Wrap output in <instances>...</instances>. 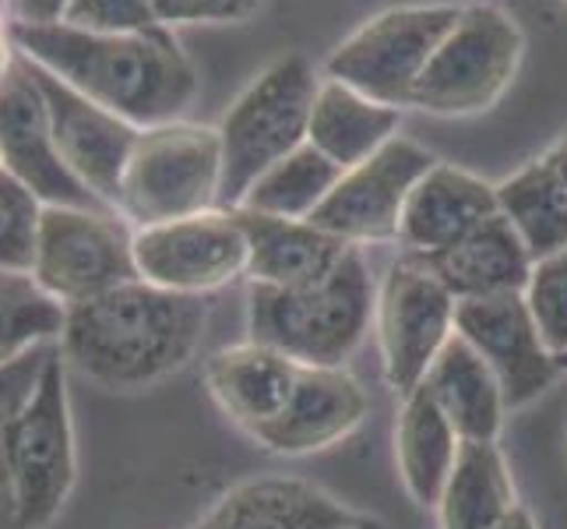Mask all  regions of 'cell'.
Returning a JSON list of instances; mask_svg holds the SVG:
<instances>
[{
  "label": "cell",
  "instance_id": "7402d4cb",
  "mask_svg": "<svg viewBox=\"0 0 567 529\" xmlns=\"http://www.w3.org/2000/svg\"><path fill=\"white\" fill-rule=\"evenodd\" d=\"M423 388L437 409L458 430L462 441H494L504 417V391L480 353L458 332L444 343L437 360L430 364Z\"/></svg>",
  "mask_w": 567,
  "mask_h": 529
},
{
  "label": "cell",
  "instance_id": "83f0119b",
  "mask_svg": "<svg viewBox=\"0 0 567 529\" xmlns=\"http://www.w3.org/2000/svg\"><path fill=\"white\" fill-rule=\"evenodd\" d=\"M68 307L56 304L29 272H0V367L53 346Z\"/></svg>",
  "mask_w": 567,
  "mask_h": 529
},
{
  "label": "cell",
  "instance_id": "52a82bcc",
  "mask_svg": "<svg viewBox=\"0 0 567 529\" xmlns=\"http://www.w3.org/2000/svg\"><path fill=\"white\" fill-rule=\"evenodd\" d=\"M525 39L518 22L494 4L462 8L458 22L441 39L409 106L434 116H468L491 110L515 82Z\"/></svg>",
  "mask_w": 567,
  "mask_h": 529
},
{
  "label": "cell",
  "instance_id": "8d00e7d4",
  "mask_svg": "<svg viewBox=\"0 0 567 529\" xmlns=\"http://www.w3.org/2000/svg\"><path fill=\"white\" fill-rule=\"evenodd\" d=\"M546 160H550V163L557 166V173L564 176V184H567V134H564V139H560L550 152H546Z\"/></svg>",
  "mask_w": 567,
  "mask_h": 529
},
{
  "label": "cell",
  "instance_id": "1f68e13d",
  "mask_svg": "<svg viewBox=\"0 0 567 529\" xmlns=\"http://www.w3.org/2000/svg\"><path fill=\"white\" fill-rule=\"evenodd\" d=\"M64 22L92 32H138L159 26L152 0H71Z\"/></svg>",
  "mask_w": 567,
  "mask_h": 529
},
{
  "label": "cell",
  "instance_id": "6da1fadb",
  "mask_svg": "<svg viewBox=\"0 0 567 529\" xmlns=\"http://www.w3.org/2000/svg\"><path fill=\"white\" fill-rule=\"evenodd\" d=\"M29 64L61 78L85 100L138 131L184 121L198 100V71L166 26L138 32H92L68 22L14 26Z\"/></svg>",
  "mask_w": 567,
  "mask_h": 529
},
{
  "label": "cell",
  "instance_id": "d6a6232c",
  "mask_svg": "<svg viewBox=\"0 0 567 529\" xmlns=\"http://www.w3.org/2000/svg\"><path fill=\"white\" fill-rule=\"evenodd\" d=\"M261 8V0H152L155 22L181 26H240Z\"/></svg>",
  "mask_w": 567,
  "mask_h": 529
},
{
  "label": "cell",
  "instance_id": "9a60e30c",
  "mask_svg": "<svg viewBox=\"0 0 567 529\" xmlns=\"http://www.w3.org/2000/svg\"><path fill=\"white\" fill-rule=\"evenodd\" d=\"M32 71H35L39 89H43L53 139L64 155L68 170L106 208L116 212V199H121V181H124V170L131 160V149L138 142V128L121 121V116L103 106H95L82 92L64 85L61 78L39 71L35 64H32Z\"/></svg>",
  "mask_w": 567,
  "mask_h": 529
},
{
  "label": "cell",
  "instance_id": "8992f818",
  "mask_svg": "<svg viewBox=\"0 0 567 529\" xmlns=\"http://www.w3.org/2000/svg\"><path fill=\"white\" fill-rule=\"evenodd\" d=\"M223 194L219 128L169 121L138 131L121 181L116 212L142 226L187 220L215 208Z\"/></svg>",
  "mask_w": 567,
  "mask_h": 529
},
{
  "label": "cell",
  "instance_id": "2e32d148",
  "mask_svg": "<svg viewBox=\"0 0 567 529\" xmlns=\"http://www.w3.org/2000/svg\"><path fill=\"white\" fill-rule=\"evenodd\" d=\"M367 417V391L342 367L303 364L297 388L258 445L279 456H310L349 438Z\"/></svg>",
  "mask_w": 567,
  "mask_h": 529
},
{
  "label": "cell",
  "instance_id": "484cf974",
  "mask_svg": "<svg viewBox=\"0 0 567 529\" xmlns=\"http://www.w3.org/2000/svg\"><path fill=\"white\" fill-rule=\"evenodd\" d=\"M497 208L518 230L533 262L567 247V184L546 155L497 187Z\"/></svg>",
  "mask_w": 567,
  "mask_h": 529
},
{
  "label": "cell",
  "instance_id": "7a4b0ae2",
  "mask_svg": "<svg viewBox=\"0 0 567 529\" xmlns=\"http://www.w3.org/2000/svg\"><path fill=\"white\" fill-rule=\"evenodd\" d=\"M202 297L131 279L95 301L68 307L56 349L92 385L134 391L159 385L190 364L205 339Z\"/></svg>",
  "mask_w": 567,
  "mask_h": 529
},
{
  "label": "cell",
  "instance_id": "3957f363",
  "mask_svg": "<svg viewBox=\"0 0 567 529\" xmlns=\"http://www.w3.org/2000/svg\"><path fill=\"white\" fill-rule=\"evenodd\" d=\"M378 311L374 283L357 247L307 286H250V332L254 343L279 349L310 367H342Z\"/></svg>",
  "mask_w": 567,
  "mask_h": 529
},
{
  "label": "cell",
  "instance_id": "4fadbf2b",
  "mask_svg": "<svg viewBox=\"0 0 567 529\" xmlns=\"http://www.w3.org/2000/svg\"><path fill=\"white\" fill-rule=\"evenodd\" d=\"M0 166L18 184H25L43 205H82L106 208L95 194L68 170L53 139L50 110L32 64L22 57L11 78L0 82Z\"/></svg>",
  "mask_w": 567,
  "mask_h": 529
},
{
  "label": "cell",
  "instance_id": "74e56055",
  "mask_svg": "<svg viewBox=\"0 0 567 529\" xmlns=\"http://www.w3.org/2000/svg\"><path fill=\"white\" fill-rule=\"evenodd\" d=\"M346 529H388V526L378 522V519H357V522H349Z\"/></svg>",
  "mask_w": 567,
  "mask_h": 529
},
{
  "label": "cell",
  "instance_id": "cb8c5ba5",
  "mask_svg": "<svg viewBox=\"0 0 567 529\" xmlns=\"http://www.w3.org/2000/svg\"><path fill=\"white\" fill-rule=\"evenodd\" d=\"M462 438L447 424V417L430 399V391L420 385L409 391L405 406L395 424V459L405 491L413 495L416 505H437L444 495V484L452 477L458 459Z\"/></svg>",
  "mask_w": 567,
  "mask_h": 529
},
{
  "label": "cell",
  "instance_id": "277c9868",
  "mask_svg": "<svg viewBox=\"0 0 567 529\" xmlns=\"http://www.w3.org/2000/svg\"><path fill=\"white\" fill-rule=\"evenodd\" d=\"M318 74L300 53L265 68L240 92L219 124L223 139V194L219 202L240 208L261 176L307 145L310 113L318 100Z\"/></svg>",
  "mask_w": 567,
  "mask_h": 529
},
{
  "label": "cell",
  "instance_id": "30bf717a",
  "mask_svg": "<svg viewBox=\"0 0 567 529\" xmlns=\"http://www.w3.org/2000/svg\"><path fill=\"white\" fill-rule=\"evenodd\" d=\"M138 279L187 297H205L247 276L250 244L237 208H208L187 220L134 230Z\"/></svg>",
  "mask_w": 567,
  "mask_h": 529
},
{
  "label": "cell",
  "instance_id": "44dd1931",
  "mask_svg": "<svg viewBox=\"0 0 567 529\" xmlns=\"http://www.w3.org/2000/svg\"><path fill=\"white\" fill-rule=\"evenodd\" d=\"M426 262L444 279V286L455 293V301L525 293L533 276V254L501 212L476 226L468 237H462L455 247H447Z\"/></svg>",
  "mask_w": 567,
  "mask_h": 529
},
{
  "label": "cell",
  "instance_id": "d590c367",
  "mask_svg": "<svg viewBox=\"0 0 567 529\" xmlns=\"http://www.w3.org/2000/svg\"><path fill=\"white\" fill-rule=\"evenodd\" d=\"M494 529H536V522H533V516L529 512H525V508L522 505H515L512 508V512H507Z\"/></svg>",
  "mask_w": 567,
  "mask_h": 529
},
{
  "label": "cell",
  "instance_id": "ba28073f",
  "mask_svg": "<svg viewBox=\"0 0 567 529\" xmlns=\"http://www.w3.org/2000/svg\"><path fill=\"white\" fill-rule=\"evenodd\" d=\"M29 276L64 307L103 297L138 279L134 230L113 208L43 205Z\"/></svg>",
  "mask_w": 567,
  "mask_h": 529
},
{
  "label": "cell",
  "instance_id": "9c48e42d",
  "mask_svg": "<svg viewBox=\"0 0 567 529\" xmlns=\"http://www.w3.org/2000/svg\"><path fill=\"white\" fill-rule=\"evenodd\" d=\"M462 8L434 4V8H395L370 18L349 39L331 50L328 78L363 92L367 100L384 106H409L420 74L441 39L452 32Z\"/></svg>",
  "mask_w": 567,
  "mask_h": 529
},
{
  "label": "cell",
  "instance_id": "5bb4252c",
  "mask_svg": "<svg viewBox=\"0 0 567 529\" xmlns=\"http://www.w3.org/2000/svg\"><path fill=\"white\" fill-rule=\"evenodd\" d=\"M455 332L494 367L507 406H525L550 388L557 357L546 349L525 293L458 301Z\"/></svg>",
  "mask_w": 567,
  "mask_h": 529
},
{
  "label": "cell",
  "instance_id": "ac0fdd59",
  "mask_svg": "<svg viewBox=\"0 0 567 529\" xmlns=\"http://www.w3.org/2000/svg\"><path fill=\"white\" fill-rule=\"evenodd\" d=\"M349 508L297 477H258L226 491L194 529H346Z\"/></svg>",
  "mask_w": 567,
  "mask_h": 529
},
{
  "label": "cell",
  "instance_id": "ffe728a7",
  "mask_svg": "<svg viewBox=\"0 0 567 529\" xmlns=\"http://www.w3.org/2000/svg\"><path fill=\"white\" fill-rule=\"evenodd\" d=\"M247 230L250 265L247 276L261 286H307L336 268L349 244L331 237L310 220H276L250 208H237Z\"/></svg>",
  "mask_w": 567,
  "mask_h": 529
},
{
  "label": "cell",
  "instance_id": "e575fe53",
  "mask_svg": "<svg viewBox=\"0 0 567 529\" xmlns=\"http://www.w3.org/2000/svg\"><path fill=\"white\" fill-rule=\"evenodd\" d=\"M22 64V50H18V35H14V18L0 0V82L14 74V68Z\"/></svg>",
  "mask_w": 567,
  "mask_h": 529
},
{
  "label": "cell",
  "instance_id": "603a6c76",
  "mask_svg": "<svg viewBox=\"0 0 567 529\" xmlns=\"http://www.w3.org/2000/svg\"><path fill=\"white\" fill-rule=\"evenodd\" d=\"M399 110L367 100L363 92L342 82H321L307 142L342 170H353L378 155L391 139H399Z\"/></svg>",
  "mask_w": 567,
  "mask_h": 529
},
{
  "label": "cell",
  "instance_id": "8fae6325",
  "mask_svg": "<svg viewBox=\"0 0 567 529\" xmlns=\"http://www.w3.org/2000/svg\"><path fill=\"white\" fill-rule=\"evenodd\" d=\"M455 293L430 262H399L378 297V332L388 385L409 396L426 378L444 343L455 336Z\"/></svg>",
  "mask_w": 567,
  "mask_h": 529
},
{
  "label": "cell",
  "instance_id": "f1b7e54d",
  "mask_svg": "<svg viewBox=\"0 0 567 529\" xmlns=\"http://www.w3.org/2000/svg\"><path fill=\"white\" fill-rule=\"evenodd\" d=\"M43 202L0 166V272H32Z\"/></svg>",
  "mask_w": 567,
  "mask_h": 529
},
{
  "label": "cell",
  "instance_id": "e0dca14e",
  "mask_svg": "<svg viewBox=\"0 0 567 529\" xmlns=\"http://www.w3.org/2000/svg\"><path fill=\"white\" fill-rule=\"evenodd\" d=\"M300 370L303 364L279 349L244 343L215 353L205 367V382L212 399L223 406V414L258 441L282 417Z\"/></svg>",
  "mask_w": 567,
  "mask_h": 529
},
{
  "label": "cell",
  "instance_id": "4dcf8cb0",
  "mask_svg": "<svg viewBox=\"0 0 567 529\" xmlns=\"http://www.w3.org/2000/svg\"><path fill=\"white\" fill-rule=\"evenodd\" d=\"M56 346V343H53ZM50 346L29 353V357L4 364L0 367V519L11 522V498H8V438L14 417L22 414L25 399L32 396V388L39 382V370L47 364Z\"/></svg>",
  "mask_w": 567,
  "mask_h": 529
},
{
  "label": "cell",
  "instance_id": "d4e9b609",
  "mask_svg": "<svg viewBox=\"0 0 567 529\" xmlns=\"http://www.w3.org/2000/svg\"><path fill=\"white\" fill-rule=\"evenodd\" d=\"M515 505V484L501 448L494 441H462L437 501L441 529H494Z\"/></svg>",
  "mask_w": 567,
  "mask_h": 529
},
{
  "label": "cell",
  "instance_id": "f35d334b",
  "mask_svg": "<svg viewBox=\"0 0 567 529\" xmlns=\"http://www.w3.org/2000/svg\"><path fill=\"white\" fill-rule=\"evenodd\" d=\"M557 367H567V353H564V357H557Z\"/></svg>",
  "mask_w": 567,
  "mask_h": 529
},
{
  "label": "cell",
  "instance_id": "836d02e7",
  "mask_svg": "<svg viewBox=\"0 0 567 529\" xmlns=\"http://www.w3.org/2000/svg\"><path fill=\"white\" fill-rule=\"evenodd\" d=\"M14 26H56L64 22L71 0H4Z\"/></svg>",
  "mask_w": 567,
  "mask_h": 529
},
{
  "label": "cell",
  "instance_id": "f546056e",
  "mask_svg": "<svg viewBox=\"0 0 567 529\" xmlns=\"http://www.w3.org/2000/svg\"><path fill=\"white\" fill-rule=\"evenodd\" d=\"M536 328L554 357L567 353V247L533 265L529 286H525Z\"/></svg>",
  "mask_w": 567,
  "mask_h": 529
},
{
  "label": "cell",
  "instance_id": "d6986e66",
  "mask_svg": "<svg viewBox=\"0 0 567 529\" xmlns=\"http://www.w3.org/2000/svg\"><path fill=\"white\" fill-rule=\"evenodd\" d=\"M497 212V187L483 184L480 176L465 170L434 166L420 176V184L409 194L399 237L423 258H434Z\"/></svg>",
  "mask_w": 567,
  "mask_h": 529
},
{
  "label": "cell",
  "instance_id": "5b68a950",
  "mask_svg": "<svg viewBox=\"0 0 567 529\" xmlns=\"http://www.w3.org/2000/svg\"><path fill=\"white\" fill-rule=\"evenodd\" d=\"M78 448L68 396V364L50 346L32 396L8 438V498L14 529H47L74 491Z\"/></svg>",
  "mask_w": 567,
  "mask_h": 529
},
{
  "label": "cell",
  "instance_id": "7c38bea8",
  "mask_svg": "<svg viewBox=\"0 0 567 529\" xmlns=\"http://www.w3.org/2000/svg\"><path fill=\"white\" fill-rule=\"evenodd\" d=\"M437 160L426 149L409 139H391L378 155L342 173L328 202L310 215V223L321 226L331 237L353 244L399 237L402 212L413 187Z\"/></svg>",
  "mask_w": 567,
  "mask_h": 529
},
{
  "label": "cell",
  "instance_id": "4316f807",
  "mask_svg": "<svg viewBox=\"0 0 567 529\" xmlns=\"http://www.w3.org/2000/svg\"><path fill=\"white\" fill-rule=\"evenodd\" d=\"M342 166H336L315 145H300L282 163L271 166L258 184L247 191L240 208L276 215V220H310L342 181Z\"/></svg>",
  "mask_w": 567,
  "mask_h": 529
}]
</instances>
